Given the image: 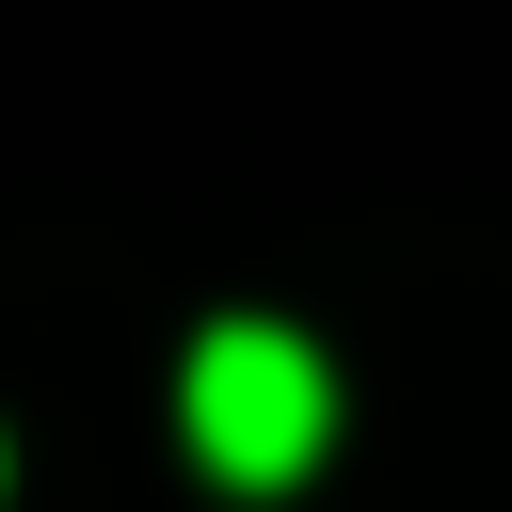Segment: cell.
Listing matches in <instances>:
<instances>
[{"label":"cell","mask_w":512,"mask_h":512,"mask_svg":"<svg viewBox=\"0 0 512 512\" xmlns=\"http://www.w3.org/2000/svg\"><path fill=\"white\" fill-rule=\"evenodd\" d=\"M176 416H192V464H208L224 496H272V480H304V464H320L336 384H320V352H304L288 320H208V336H192Z\"/></svg>","instance_id":"obj_1"}]
</instances>
